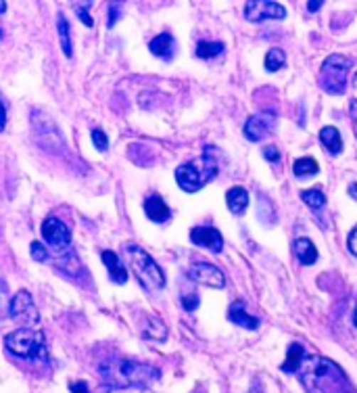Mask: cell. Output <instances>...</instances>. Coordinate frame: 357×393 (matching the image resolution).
I'll list each match as a JSON object with an SVG mask.
<instances>
[{
  "label": "cell",
  "mask_w": 357,
  "mask_h": 393,
  "mask_svg": "<svg viewBox=\"0 0 357 393\" xmlns=\"http://www.w3.org/2000/svg\"><path fill=\"white\" fill-rule=\"evenodd\" d=\"M297 374L307 393H356L345 370L324 356H305Z\"/></svg>",
  "instance_id": "cell-1"
},
{
  "label": "cell",
  "mask_w": 357,
  "mask_h": 393,
  "mask_svg": "<svg viewBox=\"0 0 357 393\" xmlns=\"http://www.w3.org/2000/svg\"><path fill=\"white\" fill-rule=\"evenodd\" d=\"M98 372L111 389H146L161 377L159 368L130 358H107L100 362Z\"/></svg>",
  "instance_id": "cell-2"
},
{
  "label": "cell",
  "mask_w": 357,
  "mask_h": 393,
  "mask_svg": "<svg viewBox=\"0 0 357 393\" xmlns=\"http://www.w3.org/2000/svg\"><path fill=\"white\" fill-rule=\"evenodd\" d=\"M218 176V162L213 157L211 147L205 149V153L201 157H196L188 164L180 165L176 169V182L182 191L186 193H196L201 191L205 184H209L213 178Z\"/></svg>",
  "instance_id": "cell-3"
},
{
  "label": "cell",
  "mask_w": 357,
  "mask_h": 393,
  "mask_svg": "<svg viewBox=\"0 0 357 393\" xmlns=\"http://www.w3.org/2000/svg\"><path fill=\"white\" fill-rule=\"evenodd\" d=\"M126 258L128 266L132 268L134 276L138 278V283L149 289V291H159L165 287V274L157 266V262L138 245H128L126 247Z\"/></svg>",
  "instance_id": "cell-4"
},
{
  "label": "cell",
  "mask_w": 357,
  "mask_h": 393,
  "mask_svg": "<svg viewBox=\"0 0 357 393\" xmlns=\"http://www.w3.org/2000/svg\"><path fill=\"white\" fill-rule=\"evenodd\" d=\"M4 347L23 360H38L46 354V337L33 328H19L4 337Z\"/></svg>",
  "instance_id": "cell-5"
},
{
  "label": "cell",
  "mask_w": 357,
  "mask_h": 393,
  "mask_svg": "<svg viewBox=\"0 0 357 393\" xmlns=\"http://www.w3.org/2000/svg\"><path fill=\"white\" fill-rule=\"evenodd\" d=\"M32 132L36 145L46 151V153H63L65 149V138L59 130V126L55 124V120L46 113V111H40V109H33L32 111Z\"/></svg>",
  "instance_id": "cell-6"
},
{
  "label": "cell",
  "mask_w": 357,
  "mask_h": 393,
  "mask_svg": "<svg viewBox=\"0 0 357 393\" xmlns=\"http://www.w3.org/2000/svg\"><path fill=\"white\" fill-rule=\"evenodd\" d=\"M351 69V59L345 55H330L320 71V86L328 95H345L347 73Z\"/></svg>",
  "instance_id": "cell-7"
},
{
  "label": "cell",
  "mask_w": 357,
  "mask_h": 393,
  "mask_svg": "<svg viewBox=\"0 0 357 393\" xmlns=\"http://www.w3.org/2000/svg\"><path fill=\"white\" fill-rule=\"evenodd\" d=\"M9 316L28 328H32L33 325L40 323V312H38V308L33 303L32 295L28 293V291L15 293V297L9 303Z\"/></svg>",
  "instance_id": "cell-8"
},
{
  "label": "cell",
  "mask_w": 357,
  "mask_h": 393,
  "mask_svg": "<svg viewBox=\"0 0 357 393\" xmlns=\"http://www.w3.org/2000/svg\"><path fill=\"white\" fill-rule=\"evenodd\" d=\"M42 239L53 249L65 251V249H69V243H71V232L67 229L65 222H61L59 218H46L42 222Z\"/></svg>",
  "instance_id": "cell-9"
},
{
  "label": "cell",
  "mask_w": 357,
  "mask_h": 393,
  "mask_svg": "<svg viewBox=\"0 0 357 393\" xmlns=\"http://www.w3.org/2000/svg\"><path fill=\"white\" fill-rule=\"evenodd\" d=\"M245 17L249 21H265V19H284L287 9L274 0H255L245 4Z\"/></svg>",
  "instance_id": "cell-10"
},
{
  "label": "cell",
  "mask_w": 357,
  "mask_h": 393,
  "mask_svg": "<svg viewBox=\"0 0 357 393\" xmlns=\"http://www.w3.org/2000/svg\"><path fill=\"white\" fill-rule=\"evenodd\" d=\"M188 276H191L195 283L205 285V287H213V289H224V287H226V276H224V272H222L218 266H213V263H193L191 270H188Z\"/></svg>",
  "instance_id": "cell-11"
},
{
  "label": "cell",
  "mask_w": 357,
  "mask_h": 393,
  "mask_svg": "<svg viewBox=\"0 0 357 393\" xmlns=\"http://www.w3.org/2000/svg\"><path fill=\"white\" fill-rule=\"evenodd\" d=\"M276 126V113L263 111L257 115H251L245 124V138L251 142H260L265 136H270Z\"/></svg>",
  "instance_id": "cell-12"
},
{
  "label": "cell",
  "mask_w": 357,
  "mask_h": 393,
  "mask_svg": "<svg viewBox=\"0 0 357 393\" xmlns=\"http://www.w3.org/2000/svg\"><path fill=\"white\" fill-rule=\"evenodd\" d=\"M191 241L198 247H207L213 253H220L224 247V239L220 234V230L213 226H195L191 230Z\"/></svg>",
  "instance_id": "cell-13"
},
{
  "label": "cell",
  "mask_w": 357,
  "mask_h": 393,
  "mask_svg": "<svg viewBox=\"0 0 357 393\" xmlns=\"http://www.w3.org/2000/svg\"><path fill=\"white\" fill-rule=\"evenodd\" d=\"M100 260L107 266V272H109L113 283H117V285H126L128 283V270H126V266L122 263L119 256L115 251H102Z\"/></svg>",
  "instance_id": "cell-14"
},
{
  "label": "cell",
  "mask_w": 357,
  "mask_h": 393,
  "mask_svg": "<svg viewBox=\"0 0 357 393\" xmlns=\"http://www.w3.org/2000/svg\"><path fill=\"white\" fill-rule=\"evenodd\" d=\"M144 214L151 222H157V224H163L171 218L167 203L159 195H151L144 199Z\"/></svg>",
  "instance_id": "cell-15"
},
{
  "label": "cell",
  "mask_w": 357,
  "mask_h": 393,
  "mask_svg": "<svg viewBox=\"0 0 357 393\" xmlns=\"http://www.w3.org/2000/svg\"><path fill=\"white\" fill-rule=\"evenodd\" d=\"M228 318H230V323H234V325H238V327L243 328H249V330H255V328L260 327V320L247 312V305H245L243 301H234V303L230 305Z\"/></svg>",
  "instance_id": "cell-16"
},
{
  "label": "cell",
  "mask_w": 357,
  "mask_h": 393,
  "mask_svg": "<svg viewBox=\"0 0 357 393\" xmlns=\"http://www.w3.org/2000/svg\"><path fill=\"white\" fill-rule=\"evenodd\" d=\"M149 48H151V53H153L155 57H159L163 61H171L174 55H176V40H174L171 33H159L157 38L151 40Z\"/></svg>",
  "instance_id": "cell-17"
},
{
  "label": "cell",
  "mask_w": 357,
  "mask_h": 393,
  "mask_svg": "<svg viewBox=\"0 0 357 393\" xmlns=\"http://www.w3.org/2000/svg\"><path fill=\"white\" fill-rule=\"evenodd\" d=\"M292 251L303 266H311V263L318 262V249L309 239H297L292 243Z\"/></svg>",
  "instance_id": "cell-18"
},
{
  "label": "cell",
  "mask_w": 357,
  "mask_h": 393,
  "mask_svg": "<svg viewBox=\"0 0 357 393\" xmlns=\"http://www.w3.org/2000/svg\"><path fill=\"white\" fill-rule=\"evenodd\" d=\"M140 332H142V337L153 339V341H165L167 339V327L157 316H144L142 325H140Z\"/></svg>",
  "instance_id": "cell-19"
},
{
  "label": "cell",
  "mask_w": 357,
  "mask_h": 393,
  "mask_svg": "<svg viewBox=\"0 0 357 393\" xmlns=\"http://www.w3.org/2000/svg\"><path fill=\"white\" fill-rule=\"evenodd\" d=\"M226 203L232 214L240 216V214H245L247 207H249V193H247L243 187H234V189L228 191Z\"/></svg>",
  "instance_id": "cell-20"
},
{
  "label": "cell",
  "mask_w": 357,
  "mask_h": 393,
  "mask_svg": "<svg viewBox=\"0 0 357 393\" xmlns=\"http://www.w3.org/2000/svg\"><path fill=\"white\" fill-rule=\"evenodd\" d=\"M320 140L328 149L330 155H339L343 151V138H341V132L336 130L334 126H326L320 130Z\"/></svg>",
  "instance_id": "cell-21"
},
{
  "label": "cell",
  "mask_w": 357,
  "mask_h": 393,
  "mask_svg": "<svg viewBox=\"0 0 357 393\" xmlns=\"http://www.w3.org/2000/svg\"><path fill=\"white\" fill-rule=\"evenodd\" d=\"M305 356H307V354H305V347H303L301 343H292L291 347H289L287 360L282 364V370H284V372H297Z\"/></svg>",
  "instance_id": "cell-22"
},
{
  "label": "cell",
  "mask_w": 357,
  "mask_h": 393,
  "mask_svg": "<svg viewBox=\"0 0 357 393\" xmlns=\"http://www.w3.org/2000/svg\"><path fill=\"white\" fill-rule=\"evenodd\" d=\"M224 53V44L222 42H198L196 44V57L198 59H215Z\"/></svg>",
  "instance_id": "cell-23"
},
{
  "label": "cell",
  "mask_w": 357,
  "mask_h": 393,
  "mask_svg": "<svg viewBox=\"0 0 357 393\" xmlns=\"http://www.w3.org/2000/svg\"><path fill=\"white\" fill-rule=\"evenodd\" d=\"M57 30H59V38H61V48L65 53V57L73 55V42H71V30H69V21H67L63 15H59L57 19Z\"/></svg>",
  "instance_id": "cell-24"
},
{
  "label": "cell",
  "mask_w": 357,
  "mask_h": 393,
  "mask_svg": "<svg viewBox=\"0 0 357 393\" xmlns=\"http://www.w3.org/2000/svg\"><path fill=\"white\" fill-rule=\"evenodd\" d=\"M292 172H294V176L303 178V176H316L320 172V167H318V162L314 157H301V159L294 162Z\"/></svg>",
  "instance_id": "cell-25"
},
{
  "label": "cell",
  "mask_w": 357,
  "mask_h": 393,
  "mask_svg": "<svg viewBox=\"0 0 357 393\" xmlns=\"http://www.w3.org/2000/svg\"><path fill=\"white\" fill-rule=\"evenodd\" d=\"M287 66V55L282 48H270L265 55V69L267 71H278Z\"/></svg>",
  "instance_id": "cell-26"
},
{
  "label": "cell",
  "mask_w": 357,
  "mask_h": 393,
  "mask_svg": "<svg viewBox=\"0 0 357 393\" xmlns=\"http://www.w3.org/2000/svg\"><path fill=\"white\" fill-rule=\"evenodd\" d=\"M57 266H59V270H63V272L69 274V276H75V274L82 270V263H80V260H78V256H75L73 251H69V249L65 251V258H63V256L59 258Z\"/></svg>",
  "instance_id": "cell-27"
},
{
  "label": "cell",
  "mask_w": 357,
  "mask_h": 393,
  "mask_svg": "<svg viewBox=\"0 0 357 393\" xmlns=\"http://www.w3.org/2000/svg\"><path fill=\"white\" fill-rule=\"evenodd\" d=\"M301 199H303L309 207H314V209H320V207H324L326 205L324 193H322V191H318V189L303 191V193H301Z\"/></svg>",
  "instance_id": "cell-28"
},
{
  "label": "cell",
  "mask_w": 357,
  "mask_h": 393,
  "mask_svg": "<svg viewBox=\"0 0 357 393\" xmlns=\"http://www.w3.org/2000/svg\"><path fill=\"white\" fill-rule=\"evenodd\" d=\"M92 6V2H82V4H73V9L78 11V17H80V21L86 26V28H92L95 26V21H92V17L88 15V9Z\"/></svg>",
  "instance_id": "cell-29"
},
{
  "label": "cell",
  "mask_w": 357,
  "mask_h": 393,
  "mask_svg": "<svg viewBox=\"0 0 357 393\" xmlns=\"http://www.w3.org/2000/svg\"><path fill=\"white\" fill-rule=\"evenodd\" d=\"M30 256L36 262H46L48 260V249H44V245L40 241H33L30 245Z\"/></svg>",
  "instance_id": "cell-30"
},
{
  "label": "cell",
  "mask_w": 357,
  "mask_h": 393,
  "mask_svg": "<svg viewBox=\"0 0 357 393\" xmlns=\"http://www.w3.org/2000/svg\"><path fill=\"white\" fill-rule=\"evenodd\" d=\"M92 145L97 147L98 151L105 153V151L109 149V138H107V134L102 130H98V128L97 130H92Z\"/></svg>",
  "instance_id": "cell-31"
},
{
  "label": "cell",
  "mask_w": 357,
  "mask_h": 393,
  "mask_svg": "<svg viewBox=\"0 0 357 393\" xmlns=\"http://www.w3.org/2000/svg\"><path fill=\"white\" fill-rule=\"evenodd\" d=\"M182 308H184L186 312H195L196 308H198V295H196L195 291L182 293Z\"/></svg>",
  "instance_id": "cell-32"
},
{
  "label": "cell",
  "mask_w": 357,
  "mask_h": 393,
  "mask_svg": "<svg viewBox=\"0 0 357 393\" xmlns=\"http://www.w3.org/2000/svg\"><path fill=\"white\" fill-rule=\"evenodd\" d=\"M263 157H265L270 164H278V162H280V151H278L276 147H272V145H270V147H265V149H263Z\"/></svg>",
  "instance_id": "cell-33"
},
{
  "label": "cell",
  "mask_w": 357,
  "mask_h": 393,
  "mask_svg": "<svg viewBox=\"0 0 357 393\" xmlns=\"http://www.w3.org/2000/svg\"><path fill=\"white\" fill-rule=\"evenodd\" d=\"M119 11H122V4H109V21H107V26H109V28H113V26L117 23V19H119Z\"/></svg>",
  "instance_id": "cell-34"
},
{
  "label": "cell",
  "mask_w": 357,
  "mask_h": 393,
  "mask_svg": "<svg viewBox=\"0 0 357 393\" xmlns=\"http://www.w3.org/2000/svg\"><path fill=\"white\" fill-rule=\"evenodd\" d=\"M347 245H349V251L357 258V226L349 232V239H347Z\"/></svg>",
  "instance_id": "cell-35"
},
{
  "label": "cell",
  "mask_w": 357,
  "mask_h": 393,
  "mask_svg": "<svg viewBox=\"0 0 357 393\" xmlns=\"http://www.w3.org/2000/svg\"><path fill=\"white\" fill-rule=\"evenodd\" d=\"M71 393H90V389H88V385L84 383V381H78V383H71Z\"/></svg>",
  "instance_id": "cell-36"
},
{
  "label": "cell",
  "mask_w": 357,
  "mask_h": 393,
  "mask_svg": "<svg viewBox=\"0 0 357 393\" xmlns=\"http://www.w3.org/2000/svg\"><path fill=\"white\" fill-rule=\"evenodd\" d=\"M4 126H6V105H4V100L0 97V132L4 130Z\"/></svg>",
  "instance_id": "cell-37"
},
{
  "label": "cell",
  "mask_w": 357,
  "mask_h": 393,
  "mask_svg": "<svg viewBox=\"0 0 357 393\" xmlns=\"http://www.w3.org/2000/svg\"><path fill=\"white\" fill-rule=\"evenodd\" d=\"M349 115H351V120H353L357 130V100H351V105H349Z\"/></svg>",
  "instance_id": "cell-38"
},
{
  "label": "cell",
  "mask_w": 357,
  "mask_h": 393,
  "mask_svg": "<svg viewBox=\"0 0 357 393\" xmlns=\"http://www.w3.org/2000/svg\"><path fill=\"white\" fill-rule=\"evenodd\" d=\"M322 6H324V2H307V11H311V13L320 11Z\"/></svg>",
  "instance_id": "cell-39"
},
{
  "label": "cell",
  "mask_w": 357,
  "mask_h": 393,
  "mask_svg": "<svg viewBox=\"0 0 357 393\" xmlns=\"http://www.w3.org/2000/svg\"><path fill=\"white\" fill-rule=\"evenodd\" d=\"M6 297V283L0 278V303H2V299Z\"/></svg>",
  "instance_id": "cell-40"
},
{
  "label": "cell",
  "mask_w": 357,
  "mask_h": 393,
  "mask_svg": "<svg viewBox=\"0 0 357 393\" xmlns=\"http://www.w3.org/2000/svg\"><path fill=\"white\" fill-rule=\"evenodd\" d=\"M349 195H351V199H356L357 201V182H351V184H349Z\"/></svg>",
  "instance_id": "cell-41"
},
{
  "label": "cell",
  "mask_w": 357,
  "mask_h": 393,
  "mask_svg": "<svg viewBox=\"0 0 357 393\" xmlns=\"http://www.w3.org/2000/svg\"><path fill=\"white\" fill-rule=\"evenodd\" d=\"M100 393H117V389H111V387H105Z\"/></svg>",
  "instance_id": "cell-42"
},
{
  "label": "cell",
  "mask_w": 357,
  "mask_h": 393,
  "mask_svg": "<svg viewBox=\"0 0 357 393\" xmlns=\"http://www.w3.org/2000/svg\"><path fill=\"white\" fill-rule=\"evenodd\" d=\"M4 11H6V2L0 0V13H4Z\"/></svg>",
  "instance_id": "cell-43"
},
{
  "label": "cell",
  "mask_w": 357,
  "mask_h": 393,
  "mask_svg": "<svg viewBox=\"0 0 357 393\" xmlns=\"http://www.w3.org/2000/svg\"><path fill=\"white\" fill-rule=\"evenodd\" d=\"M353 325L357 327V308H356V312H353Z\"/></svg>",
  "instance_id": "cell-44"
},
{
  "label": "cell",
  "mask_w": 357,
  "mask_h": 393,
  "mask_svg": "<svg viewBox=\"0 0 357 393\" xmlns=\"http://www.w3.org/2000/svg\"><path fill=\"white\" fill-rule=\"evenodd\" d=\"M353 84H356V88H357V73H356V80H353Z\"/></svg>",
  "instance_id": "cell-45"
},
{
  "label": "cell",
  "mask_w": 357,
  "mask_h": 393,
  "mask_svg": "<svg viewBox=\"0 0 357 393\" xmlns=\"http://www.w3.org/2000/svg\"><path fill=\"white\" fill-rule=\"evenodd\" d=\"M249 393H261V392H257V389H253V392H249Z\"/></svg>",
  "instance_id": "cell-46"
},
{
  "label": "cell",
  "mask_w": 357,
  "mask_h": 393,
  "mask_svg": "<svg viewBox=\"0 0 357 393\" xmlns=\"http://www.w3.org/2000/svg\"><path fill=\"white\" fill-rule=\"evenodd\" d=\"M0 38H2V32H0Z\"/></svg>",
  "instance_id": "cell-47"
}]
</instances>
